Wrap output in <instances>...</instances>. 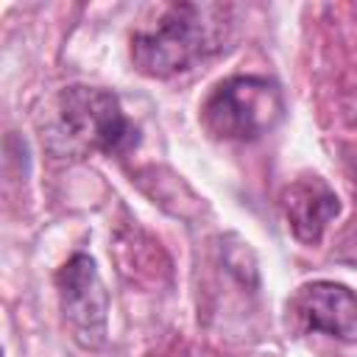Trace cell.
<instances>
[{"instance_id":"obj_1","label":"cell","mask_w":357,"mask_h":357,"mask_svg":"<svg viewBox=\"0 0 357 357\" xmlns=\"http://www.w3.org/2000/svg\"><path fill=\"white\" fill-rule=\"evenodd\" d=\"M231 6L170 3L131 36V61L142 75L170 78L220 53L231 33Z\"/></svg>"},{"instance_id":"obj_2","label":"cell","mask_w":357,"mask_h":357,"mask_svg":"<svg viewBox=\"0 0 357 357\" xmlns=\"http://www.w3.org/2000/svg\"><path fill=\"white\" fill-rule=\"evenodd\" d=\"M45 145L56 156L128 153L139 142L137 126L126 117L120 98L100 86H64L53 100L50 123L42 134Z\"/></svg>"},{"instance_id":"obj_3","label":"cell","mask_w":357,"mask_h":357,"mask_svg":"<svg viewBox=\"0 0 357 357\" xmlns=\"http://www.w3.org/2000/svg\"><path fill=\"white\" fill-rule=\"evenodd\" d=\"M284 117L276 81L262 75H231L212 86L201 106V123L215 139L248 142L268 134Z\"/></svg>"},{"instance_id":"obj_4","label":"cell","mask_w":357,"mask_h":357,"mask_svg":"<svg viewBox=\"0 0 357 357\" xmlns=\"http://www.w3.org/2000/svg\"><path fill=\"white\" fill-rule=\"evenodd\" d=\"M59 301L64 321L84 349H100L106 343L109 296L100 282L98 265L86 254H73L56 273Z\"/></svg>"},{"instance_id":"obj_5","label":"cell","mask_w":357,"mask_h":357,"mask_svg":"<svg viewBox=\"0 0 357 357\" xmlns=\"http://www.w3.org/2000/svg\"><path fill=\"white\" fill-rule=\"evenodd\" d=\"M290 315L307 332H324L337 340H357V296L337 282L318 279L296 290L287 304Z\"/></svg>"},{"instance_id":"obj_6","label":"cell","mask_w":357,"mask_h":357,"mask_svg":"<svg viewBox=\"0 0 357 357\" xmlns=\"http://www.w3.org/2000/svg\"><path fill=\"white\" fill-rule=\"evenodd\" d=\"M282 209L296 240L307 245H318L326 226L337 218L340 201L321 176H304L296 178L290 187H284Z\"/></svg>"},{"instance_id":"obj_7","label":"cell","mask_w":357,"mask_h":357,"mask_svg":"<svg viewBox=\"0 0 357 357\" xmlns=\"http://www.w3.org/2000/svg\"><path fill=\"white\" fill-rule=\"evenodd\" d=\"M335 259L349 262V265H357V226H354V229H349V231H346V234L337 240Z\"/></svg>"}]
</instances>
